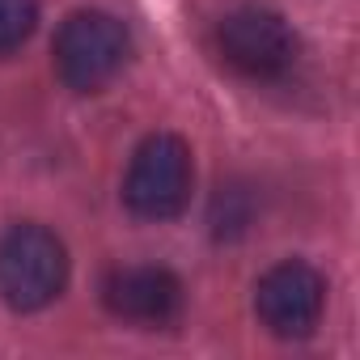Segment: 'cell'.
Masks as SVG:
<instances>
[{
    "mask_svg": "<svg viewBox=\"0 0 360 360\" xmlns=\"http://www.w3.org/2000/svg\"><path fill=\"white\" fill-rule=\"evenodd\" d=\"M326 305V284L309 263H276L259 284H255V309L263 326L280 339H305Z\"/></svg>",
    "mask_w": 360,
    "mask_h": 360,
    "instance_id": "277c9868",
    "label": "cell"
},
{
    "mask_svg": "<svg viewBox=\"0 0 360 360\" xmlns=\"http://www.w3.org/2000/svg\"><path fill=\"white\" fill-rule=\"evenodd\" d=\"M123 200L144 221H169L191 200V148L178 136H148L123 178Z\"/></svg>",
    "mask_w": 360,
    "mask_h": 360,
    "instance_id": "7a4b0ae2",
    "label": "cell"
},
{
    "mask_svg": "<svg viewBox=\"0 0 360 360\" xmlns=\"http://www.w3.org/2000/svg\"><path fill=\"white\" fill-rule=\"evenodd\" d=\"M221 56L246 77H280L297 60V39L288 22L271 9L246 5L221 22Z\"/></svg>",
    "mask_w": 360,
    "mask_h": 360,
    "instance_id": "5b68a950",
    "label": "cell"
},
{
    "mask_svg": "<svg viewBox=\"0 0 360 360\" xmlns=\"http://www.w3.org/2000/svg\"><path fill=\"white\" fill-rule=\"evenodd\" d=\"M68 284V250L43 225H13L0 238V297L34 314L51 305Z\"/></svg>",
    "mask_w": 360,
    "mask_h": 360,
    "instance_id": "6da1fadb",
    "label": "cell"
},
{
    "mask_svg": "<svg viewBox=\"0 0 360 360\" xmlns=\"http://www.w3.org/2000/svg\"><path fill=\"white\" fill-rule=\"evenodd\" d=\"M39 22V5L34 0H0V60L13 56Z\"/></svg>",
    "mask_w": 360,
    "mask_h": 360,
    "instance_id": "52a82bcc",
    "label": "cell"
},
{
    "mask_svg": "<svg viewBox=\"0 0 360 360\" xmlns=\"http://www.w3.org/2000/svg\"><path fill=\"white\" fill-rule=\"evenodd\" d=\"M102 297H106V309L115 318L148 322V326L169 322L183 309V284L165 267H123L106 280Z\"/></svg>",
    "mask_w": 360,
    "mask_h": 360,
    "instance_id": "8992f818",
    "label": "cell"
},
{
    "mask_svg": "<svg viewBox=\"0 0 360 360\" xmlns=\"http://www.w3.org/2000/svg\"><path fill=\"white\" fill-rule=\"evenodd\" d=\"M127 60V30L98 9L72 13L56 34V72L68 89L94 94L119 77Z\"/></svg>",
    "mask_w": 360,
    "mask_h": 360,
    "instance_id": "3957f363",
    "label": "cell"
}]
</instances>
